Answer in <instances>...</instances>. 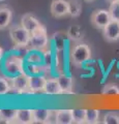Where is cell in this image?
<instances>
[{"label":"cell","instance_id":"obj_1","mask_svg":"<svg viewBox=\"0 0 119 124\" xmlns=\"http://www.w3.org/2000/svg\"><path fill=\"white\" fill-rule=\"evenodd\" d=\"M91 58V49L87 44L79 42L71 50V61L77 67H81Z\"/></svg>","mask_w":119,"mask_h":124},{"label":"cell","instance_id":"obj_2","mask_svg":"<svg viewBox=\"0 0 119 124\" xmlns=\"http://www.w3.org/2000/svg\"><path fill=\"white\" fill-rule=\"evenodd\" d=\"M49 42L50 39L48 36L47 29L44 25H41L31 33L29 46L31 49L36 50V51L46 52L49 49Z\"/></svg>","mask_w":119,"mask_h":124},{"label":"cell","instance_id":"obj_3","mask_svg":"<svg viewBox=\"0 0 119 124\" xmlns=\"http://www.w3.org/2000/svg\"><path fill=\"white\" fill-rule=\"evenodd\" d=\"M9 36L17 48H26L29 46L31 33L22 25H14L9 28Z\"/></svg>","mask_w":119,"mask_h":124},{"label":"cell","instance_id":"obj_4","mask_svg":"<svg viewBox=\"0 0 119 124\" xmlns=\"http://www.w3.org/2000/svg\"><path fill=\"white\" fill-rule=\"evenodd\" d=\"M4 68L5 71L8 75H20L24 71V60L20 56H9L4 62Z\"/></svg>","mask_w":119,"mask_h":124},{"label":"cell","instance_id":"obj_5","mask_svg":"<svg viewBox=\"0 0 119 124\" xmlns=\"http://www.w3.org/2000/svg\"><path fill=\"white\" fill-rule=\"evenodd\" d=\"M112 21L109 10L106 9H96L91 14L90 22L96 29L103 30L105 27Z\"/></svg>","mask_w":119,"mask_h":124},{"label":"cell","instance_id":"obj_6","mask_svg":"<svg viewBox=\"0 0 119 124\" xmlns=\"http://www.w3.org/2000/svg\"><path fill=\"white\" fill-rule=\"evenodd\" d=\"M29 77L30 76H28L26 72H23L11 78V81H10L11 89L15 92L19 93V94L30 93L29 92Z\"/></svg>","mask_w":119,"mask_h":124},{"label":"cell","instance_id":"obj_7","mask_svg":"<svg viewBox=\"0 0 119 124\" xmlns=\"http://www.w3.org/2000/svg\"><path fill=\"white\" fill-rule=\"evenodd\" d=\"M51 15L56 19L67 17L70 14L68 0H53L50 5Z\"/></svg>","mask_w":119,"mask_h":124},{"label":"cell","instance_id":"obj_8","mask_svg":"<svg viewBox=\"0 0 119 124\" xmlns=\"http://www.w3.org/2000/svg\"><path fill=\"white\" fill-rule=\"evenodd\" d=\"M103 35L109 42H115L119 40V21L112 20L103 29Z\"/></svg>","mask_w":119,"mask_h":124},{"label":"cell","instance_id":"obj_9","mask_svg":"<svg viewBox=\"0 0 119 124\" xmlns=\"http://www.w3.org/2000/svg\"><path fill=\"white\" fill-rule=\"evenodd\" d=\"M46 81L47 79L44 76H30L29 77V92L30 93H37L44 92Z\"/></svg>","mask_w":119,"mask_h":124},{"label":"cell","instance_id":"obj_10","mask_svg":"<svg viewBox=\"0 0 119 124\" xmlns=\"http://www.w3.org/2000/svg\"><path fill=\"white\" fill-rule=\"evenodd\" d=\"M21 25L24 27L25 29H27L30 33H32L33 31H35L38 27H40L41 23L34 17L32 14H25L21 19Z\"/></svg>","mask_w":119,"mask_h":124},{"label":"cell","instance_id":"obj_11","mask_svg":"<svg viewBox=\"0 0 119 124\" xmlns=\"http://www.w3.org/2000/svg\"><path fill=\"white\" fill-rule=\"evenodd\" d=\"M44 93L48 95H60L62 94V89L60 87L59 81L57 78H48L46 81Z\"/></svg>","mask_w":119,"mask_h":124},{"label":"cell","instance_id":"obj_12","mask_svg":"<svg viewBox=\"0 0 119 124\" xmlns=\"http://www.w3.org/2000/svg\"><path fill=\"white\" fill-rule=\"evenodd\" d=\"M15 123L18 124H32L34 123L33 110H18Z\"/></svg>","mask_w":119,"mask_h":124},{"label":"cell","instance_id":"obj_13","mask_svg":"<svg viewBox=\"0 0 119 124\" xmlns=\"http://www.w3.org/2000/svg\"><path fill=\"white\" fill-rule=\"evenodd\" d=\"M13 20V10L7 6H0V30H3L9 26Z\"/></svg>","mask_w":119,"mask_h":124},{"label":"cell","instance_id":"obj_14","mask_svg":"<svg viewBox=\"0 0 119 124\" xmlns=\"http://www.w3.org/2000/svg\"><path fill=\"white\" fill-rule=\"evenodd\" d=\"M58 81L60 84V87L62 89V94H72V86H74V81L72 78L66 75H61L58 76Z\"/></svg>","mask_w":119,"mask_h":124},{"label":"cell","instance_id":"obj_15","mask_svg":"<svg viewBox=\"0 0 119 124\" xmlns=\"http://www.w3.org/2000/svg\"><path fill=\"white\" fill-rule=\"evenodd\" d=\"M57 124H72L74 123V115L72 110L66 108V110H58L56 116Z\"/></svg>","mask_w":119,"mask_h":124},{"label":"cell","instance_id":"obj_16","mask_svg":"<svg viewBox=\"0 0 119 124\" xmlns=\"http://www.w3.org/2000/svg\"><path fill=\"white\" fill-rule=\"evenodd\" d=\"M50 114H51V110H46V108H36V110H33L34 123L47 124L49 122Z\"/></svg>","mask_w":119,"mask_h":124},{"label":"cell","instance_id":"obj_17","mask_svg":"<svg viewBox=\"0 0 119 124\" xmlns=\"http://www.w3.org/2000/svg\"><path fill=\"white\" fill-rule=\"evenodd\" d=\"M70 4V14L68 16L71 18H78L82 13V4L79 0H68Z\"/></svg>","mask_w":119,"mask_h":124},{"label":"cell","instance_id":"obj_18","mask_svg":"<svg viewBox=\"0 0 119 124\" xmlns=\"http://www.w3.org/2000/svg\"><path fill=\"white\" fill-rule=\"evenodd\" d=\"M18 110H0V120L6 123H15Z\"/></svg>","mask_w":119,"mask_h":124},{"label":"cell","instance_id":"obj_19","mask_svg":"<svg viewBox=\"0 0 119 124\" xmlns=\"http://www.w3.org/2000/svg\"><path fill=\"white\" fill-rule=\"evenodd\" d=\"M99 110L96 108H87L86 111V122L87 124H96L99 121Z\"/></svg>","mask_w":119,"mask_h":124},{"label":"cell","instance_id":"obj_20","mask_svg":"<svg viewBox=\"0 0 119 124\" xmlns=\"http://www.w3.org/2000/svg\"><path fill=\"white\" fill-rule=\"evenodd\" d=\"M86 108H75L72 110L74 115V123L84 124L86 122Z\"/></svg>","mask_w":119,"mask_h":124},{"label":"cell","instance_id":"obj_21","mask_svg":"<svg viewBox=\"0 0 119 124\" xmlns=\"http://www.w3.org/2000/svg\"><path fill=\"white\" fill-rule=\"evenodd\" d=\"M83 36L81 28L79 26H71L67 31V37L71 40H80Z\"/></svg>","mask_w":119,"mask_h":124},{"label":"cell","instance_id":"obj_22","mask_svg":"<svg viewBox=\"0 0 119 124\" xmlns=\"http://www.w3.org/2000/svg\"><path fill=\"white\" fill-rule=\"evenodd\" d=\"M102 94H103V95H119V87L113 83L106 84L102 89Z\"/></svg>","mask_w":119,"mask_h":124},{"label":"cell","instance_id":"obj_23","mask_svg":"<svg viewBox=\"0 0 119 124\" xmlns=\"http://www.w3.org/2000/svg\"><path fill=\"white\" fill-rule=\"evenodd\" d=\"M109 13L112 20L119 21V0L111 2L109 7Z\"/></svg>","mask_w":119,"mask_h":124},{"label":"cell","instance_id":"obj_24","mask_svg":"<svg viewBox=\"0 0 119 124\" xmlns=\"http://www.w3.org/2000/svg\"><path fill=\"white\" fill-rule=\"evenodd\" d=\"M11 90V85L7 79L0 77V95H5Z\"/></svg>","mask_w":119,"mask_h":124},{"label":"cell","instance_id":"obj_25","mask_svg":"<svg viewBox=\"0 0 119 124\" xmlns=\"http://www.w3.org/2000/svg\"><path fill=\"white\" fill-rule=\"evenodd\" d=\"M105 124H119V116L115 113H107L103 116Z\"/></svg>","mask_w":119,"mask_h":124},{"label":"cell","instance_id":"obj_26","mask_svg":"<svg viewBox=\"0 0 119 124\" xmlns=\"http://www.w3.org/2000/svg\"><path fill=\"white\" fill-rule=\"evenodd\" d=\"M27 61L32 64L40 63V62H41V57L40 54H37V53H30L27 56Z\"/></svg>","mask_w":119,"mask_h":124},{"label":"cell","instance_id":"obj_27","mask_svg":"<svg viewBox=\"0 0 119 124\" xmlns=\"http://www.w3.org/2000/svg\"><path fill=\"white\" fill-rule=\"evenodd\" d=\"M2 57H3V49L0 46V60H1Z\"/></svg>","mask_w":119,"mask_h":124},{"label":"cell","instance_id":"obj_28","mask_svg":"<svg viewBox=\"0 0 119 124\" xmlns=\"http://www.w3.org/2000/svg\"><path fill=\"white\" fill-rule=\"evenodd\" d=\"M84 1H86V2H92V1H94V0H84Z\"/></svg>","mask_w":119,"mask_h":124},{"label":"cell","instance_id":"obj_29","mask_svg":"<svg viewBox=\"0 0 119 124\" xmlns=\"http://www.w3.org/2000/svg\"><path fill=\"white\" fill-rule=\"evenodd\" d=\"M107 1H110V2H113V1H116V0H107Z\"/></svg>","mask_w":119,"mask_h":124},{"label":"cell","instance_id":"obj_30","mask_svg":"<svg viewBox=\"0 0 119 124\" xmlns=\"http://www.w3.org/2000/svg\"><path fill=\"white\" fill-rule=\"evenodd\" d=\"M0 1H4V0H0Z\"/></svg>","mask_w":119,"mask_h":124}]
</instances>
